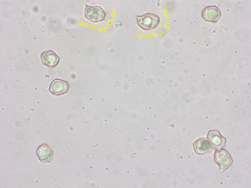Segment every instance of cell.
<instances>
[{
    "instance_id": "8",
    "label": "cell",
    "mask_w": 251,
    "mask_h": 188,
    "mask_svg": "<svg viewBox=\"0 0 251 188\" xmlns=\"http://www.w3.org/2000/svg\"><path fill=\"white\" fill-rule=\"evenodd\" d=\"M37 154L40 161L44 163H50L52 160L53 152L48 145L43 144L38 148Z\"/></svg>"
},
{
    "instance_id": "3",
    "label": "cell",
    "mask_w": 251,
    "mask_h": 188,
    "mask_svg": "<svg viewBox=\"0 0 251 188\" xmlns=\"http://www.w3.org/2000/svg\"><path fill=\"white\" fill-rule=\"evenodd\" d=\"M214 161L218 165L222 172L231 165L232 160L230 154L224 149L217 150L214 154Z\"/></svg>"
},
{
    "instance_id": "4",
    "label": "cell",
    "mask_w": 251,
    "mask_h": 188,
    "mask_svg": "<svg viewBox=\"0 0 251 188\" xmlns=\"http://www.w3.org/2000/svg\"><path fill=\"white\" fill-rule=\"evenodd\" d=\"M69 87V84L67 82L56 79L50 83L49 90L52 94L59 95L66 93L68 91Z\"/></svg>"
},
{
    "instance_id": "6",
    "label": "cell",
    "mask_w": 251,
    "mask_h": 188,
    "mask_svg": "<svg viewBox=\"0 0 251 188\" xmlns=\"http://www.w3.org/2000/svg\"><path fill=\"white\" fill-rule=\"evenodd\" d=\"M40 58L42 63L44 65L51 67L56 66L60 60L58 56L51 50L42 52Z\"/></svg>"
},
{
    "instance_id": "5",
    "label": "cell",
    "mask_w": 251,
    "mask_h": 188,
    "mask_svg": "<svg viewBox=\"0 0 251 188\" xmlns=\"http://www.w3.org/2000/svg\"><path fill=\"white\" fill-rule=\"evenodd\" d=\"M207 138L211 142L213 147L216 150H220L225 145V139L217 130L210 131L208 133Z\"/></svg>"
},
{
    "instance_id": "7",
    "label": "cell",
    "mask_w": 251,
    "mask_h": 188,
    "mask_svg": "<svg viewBox=\"0 0 251 188\" xmlns=\"http://www.w3.org/2000/svg\"><path fill=\"white\" fill-rule=\"evenodd\" d=\"M202 15L203 18L205 20L215 22L220 18L221 13L217 7L215 6H208L203 9Z\"/></svg>"
},
{
    "instance_id": "2",
    "label": "cell",
    "mask_w": 251,
    "mask_h": 188,
    "mask_svg": "<svg viewBox=\"0 0 251 188\" xmlns=\"http://www.w3.org/2000/svg\"><path fill=\"white\" fill-rule=\"evenodd\" d=\"M84 15L87 19L96 23L104 21L106 14L104 10L100 6H91L86 4Z\"/></svg>"
},
{
    "instance_id": "1",
    "label": "cell",
    "mask_w": 251,
    "mask_h": 188,
    "mask_svg": "<svg viewBox=\"0 0 251 188\" xmlns=\"http://www.w3.org/2000/svg\"><path fill=\"white\" fill-rule=\"evenodd\" d=\"M136 18L138 26L145 30L155 28L157 26L160 21V18L158 16L150 13L142 15H137Z\"/></svg>"
},
{
    "instance_id": "9",
    "label": "cell",
    "mask_w": 251,
    "mask_h": 188,
    "mask_svg": "<svg viewBox=\"0 0 251 188\" xmlns=\"http://www.w3.org/2000/svg\"><path fill=\"white\" fill-rule=\"evenodd\" d=\"M193 146L196 153L201 155L209 152L212 149L210 141L205 138H201L197 139L193 143Z\"/></svg>"
}]
</instances>
